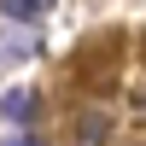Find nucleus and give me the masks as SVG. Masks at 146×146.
Listing matches in <instances>:
<instances>
[{
  "label": "nucleus",
  "mask_w": 146,
  "mask_h": 146,
  "mask_svg": "<svg viewBox=\"0 0 146 146\" xmlns=\"http://www.w3.org/2000/svg\"><path fill=\"white\" fill-rule=\"evenodd\" d=\"M47 12H53V0H0V18H12V23H35Z\"/></svg>",
  "instance_id": "nucleus-1"
},
{
  "label": "nucleus",
  "mask_w": 146,
  "mask_h": 146,
  "mask_svg": "<svg viewBox=\"0 0 146 146\" xmlns=\"http://www.w3.org/2000/svg\"><path fill=\"white\" fill-rule=\"evenodd\" d=\"M29 111H35V94H29V88L0 94V117H6V123H29Z\"/></svg>",
  "instance_id": "nucleus-2"
},
{
  "label": "nucleus",
  "mask_w": 146,
  "mask_h": 146,
  "mask_svg": "<svg viewBox=\"0 0 146 146\" xmlns=\"http://www.w3.org/2000/svg\"><path fill=\"white\" fill-rule=\"evenodd\" d=\"M105 135H111V117H100V111H88L76 123V146H105Z\"/></svg>",
  "instance_id": "nucleus-3"
}]
</instances>
